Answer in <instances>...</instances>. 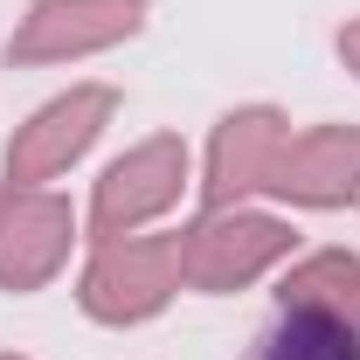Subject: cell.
<instances>
[{
  "mask_svg": "<svg viewBox=\"0 0 360 360\" xmlns=\"http://www.w3.org/2000/svg\"><path fill=\"white\" fill-rule=\"evenodd\" d=\"M284 139H291V118L277 104H236V111H222L215 139H208V167H201L208 208H236V201L264 194V174H270Z\"/></svg>",
  "mask_w": 360,
  "mask_h": 360,
  "instance_id": "ba28073f",
  "label": "cell"
},
{
  "mask_svg": "<svg viewBox=\"0 0 360 360\" xmlns=\"http://www.w3.org/2000/svg\"><path fill=\"white\" fill-rule=\"evenodd\" d=\"M291 250H298V229L284 215L236 201V208H208L194 229H180V277H187V291L222 298V291H243L277 264H291Z\"/></svg>",
  "mask_w": 360,
  "mask_h": 360,
  "instance_id": "6da1fadb",
  "label": "cell"
},
{
  "mask_svg": "<svg viewBox=\"0 0 360 360\" xmlns=\"http://www.w3.org/2000/svg\"><path fill=\"white\" fill-rule=\"evenodd\" d=\"M333 49H340V63H347V70L360 77V14L347 21V28H340V35H333Z\"/></svg>",
  "mask_w": 360,
  "mask_h": 360,
  "instance_id": "8fae6325",
  "label": "cell"
},
{
  "mask_svg": "<svg viewBox=\"0 0 360 360\" xmlns=\"http://www.w3.org/2000/svg\"><path fill=\"white\" fill-rule=\"evenodd\" d=\"M257 360H360V326L326 312H277L264 340H257Z\"/></svg>",
  "mask_w": 360,
  "mask_h": 360,
  "instance_id": "30bf717a",
  "label": "cell"
},
{
  "mask_svg": "<svg viewBox=\"0 0 360 360\" xmlns=\"http://www.w3.org/2000/svg\"><path fill=\"white\" fill-rule=\"evenodd\" d=\"M264 194L284 208H354L360 201V125H312L277 146Z\"/></svg>",
  "mask_w": 360,
  "mask_h": 360,
  "instance_id": "52a82bcc",
  "label": "cell"
},
{
  "mask_svg": "<svg viewBox=\"0 0 360 360\" xmlns=\"http://www.w3.org/2000/svg\"><path fill=\"white\" fill-rule=\"evenodd\" d=\"M187 180H194V160H187V146L174 132H153L125 146L97 187H90V243H111V236H139V229H153L160 215H174L180 194H187Z\"/></svg>",
  "mask_w": 360,
  "mask_h": 360,
  "instance_id": "3957f363",
  "label": "cell"
},
{
  "mask_svg": "<svg viewBox=\"0 0 360 360\" xmlns=\"http://www.w3.org/2000/svg\"><path fill=\"white\" fill-rule=\"evenodd\" d=\"M139 28H146V0H28V14L7 35V63L21 70L84 63V56L132 42Z\"/></svg>",
  "mask_w": 360,
  "mask_h": 360,
  "instance_id": "5b68a950",
  "label": "cell"
},
{
  "mask_svg": "<svg viewBox=\"0 0 360 360\" xmlns=\"http://www.w3.org/2000/svg\"><path fill=\"white\" fill-rule=\"evenodd\" d=\"M277 305L360 326V257L354 250H312V257H298L284 270V284H277Z\"/></svg>",
  "mask_w": 360,
  "mask_h": 360,
  "instance_id": "9c48e42d",
  "label": "cell"
},
{
  "mask_svg": "<svg viewBox=\"0 0 360 360\" xmlns=\"http://www.w3.org/2000/svg\"><path fill=\"white\" fill-rule=\"evenodd\" d=\"M111 118H118V90L111 84H70L63 97H49L42 111H28V125H14V139H7V187L63 180L104 139Z\"/></svg>",
  "mask_w": 360,
  "mask_h": 360,
  "instance_id": "277c9868",
  "label": "cell"
},
{
  "mask_svg": "<svg viewBox=\"0 0 360 360\" xmlns=\"http://www.w3.org/2000/svg\"><path fill=\"white\" fill-rule=\"evenodd\" d=\"M77 250V208L56 187L0 194V291H42Z\"/></svg>",
  "mask_w": 360,
  "mask_h": 360,
  "instance_id": "8992f818",
  "label": "cell"
},
{
  "mask_svg": "<svg viewBox=\"0 0 360 360\" xmlns=\"http://www.w3.org/2000/svg\"><path fill=\"white\" fill-rule=\"evenodd\" d=\"M180 291H187V277H180V236H153V229L97 243L84 277H77V305L97 326H146V319L167 312Z\"/></svg>",
  "mask_w": 360,
  "mask_h": 360,
  "instance_id": "7a4b0ae2",
  "label": "cell"
},
{
  "mask_svg": "<svg viewBox=\"0 0 360 360\" xmlns=\"http://www.w3.org/2000/svg\"><path fill=\"white\" fill-rule=\"evenodd\" d=\"M0 360H21V354H0Z\"/></svg>",
  "mask_w": 360,
  "mask_h": 360,
  "instance_id": "7c38bea8",
  "label": "cell"
}]
</instances>
